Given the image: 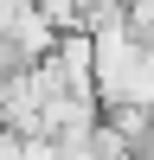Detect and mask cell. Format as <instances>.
<instances>
[{"label": "cell", "instance_id": "2", "mask_svg": "<svg viewBox=\"0 0 154 160\" xmlns=\"http://www.w3.org/2000/svg\"><path fill=\"white\" fill-rule=\"evenodd\" d=\"M122 19L141 45H154V0H122Z\"/></svg>", "mask_w": 154, "mask_h": 160}, {"label": "cell", "instance_id": "3", "mask_svg": "<svg viewBox=\"0 0 154 160\" xmlns=\"http://www.w3.org/2000/svg\"><path fill=\"white\" fill-rule=\"evenodd\" d=\"M19 160H71V148H58V141H45V135H26Z\"/></svg>", "mask_w": 154, "mask_h": 160}, {"label": "cell", "instance_id": "1", "mask_svg": "<svg viewBox=\"0 0 154 160\" xmlns=\"http://www.w3.org/2000/svg\"><path fill=\"white\" fill-rule=\"evenodd\" d=\"M122 102H135V109H154V45H141V64H135V77H128Z\"/></svg>", "mask_w": 154, "mask_h": 160}]
</instances>
